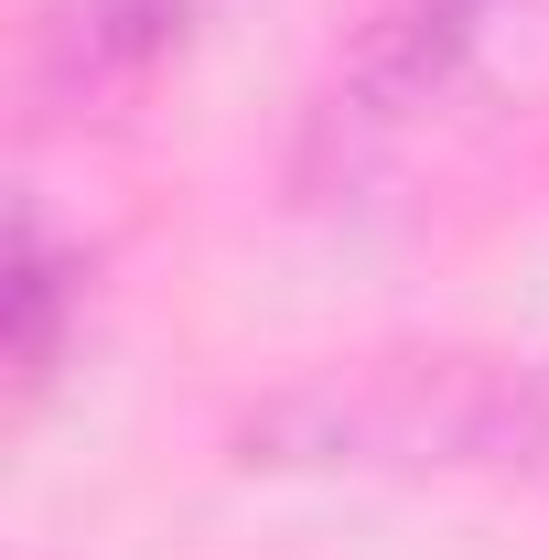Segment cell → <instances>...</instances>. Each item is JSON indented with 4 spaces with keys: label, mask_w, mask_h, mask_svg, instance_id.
Wrapping results in <instances>:
<instances>
[{
    "label": "cell",
    "mask_w": 549,
    "mask_h": 560,
    "mask_svg": "<svg viewBox=\"0 0 549 560\" xmlns=\"http://www.w3.org/2000/svg\"><path fill=\"white\" fill-rule=\"evenodd\" d=\"M248 442L280 464H549V366H377L280 399Z\"/></svg>",
    "instance_id": "obj_1"
},
{
    "label": "cell",
    "mask_w": 549,
    "mask_h": 560,
    "mask_svg": "<svg viewBox=\"0 0 549 560\" xmlns=\"http://www.w3.org/2000/svg\"><path fill=\"white\" fill-rule=\"evenodd\" d=\"M206 0H55L44 11V86L66 97H119V86H151L195 44Z\"/></svg>",
    "instance_id": "obj_2"
},
{
    "label": "cell",
    "mask_w": 549,
    "mask_h": 560,
    "mask_svg": "<svg viewBox=\"0 0 549 560\" xmlns=\"http://www.w3.org/2000/svg\"><path fill=\"white\" fill-rule=\"evenodd\" d=\"M86 324V248H66L44 206H11V280H0V335H11V410H33Z\"/></svg>",
    "instance_id": "obj_3"
},
{
    "label": "cell",
    "mask_w": 549,
    "mask_h": 560,
    "mask_svg": "<svg viewBox=\"0 0 549 560\" xmlns=\"http://www.w3.org/2000/svg\"><path fill=\"white\" fill-rule=\"evenodd\" d=\"M506 11H539V0H399L388 33H377V55H366V86H377L388 108H420Z\"/></svg>",
    "instance_id": "obj_4"
}]
</instances>
